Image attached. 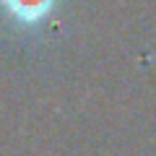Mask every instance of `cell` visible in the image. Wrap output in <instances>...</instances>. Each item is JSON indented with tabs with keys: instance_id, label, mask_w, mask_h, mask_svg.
Wrapping results in <instances>:
<instances>
[{
	"instance_id": "cell-1",
	"label": "cell",
	"mask_w": 156,
	"mask_h": 156,
	"mask_svg": "<svg viewBox=\"0 0 156 156\" xmlns=\"http://www.w3.org/2000/svg\"><path fill=\"white\" fill-rule=\"evenodd\" d=\"M8 5V11L13 16H18L21 21H37L50 11L52 0H3Z\"/></svg>"
}]
</instances>
